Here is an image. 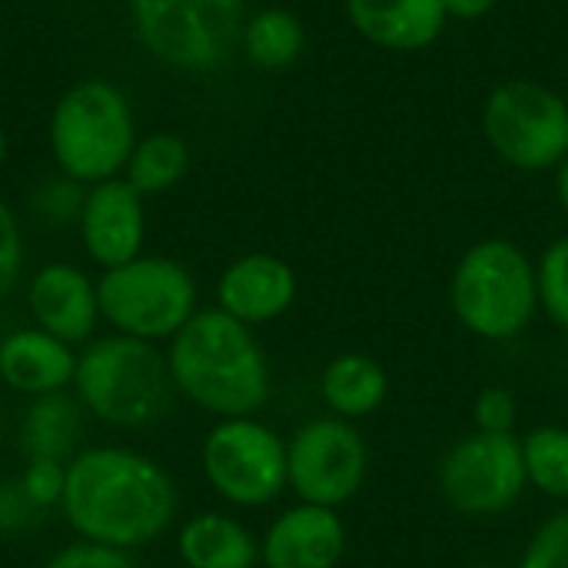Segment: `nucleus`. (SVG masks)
Here are the masks:
<instances>
[{
  "label": "nucleus",
  "instance_id": "nucleus-21",
  "mask_svg": "<svg viewBox=\"0 0 568 568\" xmlns=\"http://www.w3.org/2000/svg\"><path fill=\"white\" fill-rule=\"evenodd\" d=\"M303 43H306L303 20L286 7H266L246 17L243 40H240L243 53L263 70H283L296 63L303 53Z\"/></svg>",
  "mask_w": 568,
  "mask_h": 568
},
{
  "label": "nucleus",
  "instance_id": "nucleus-9",
  "mask_svg": "<svg viewBox=\"0 0 568 568\" xmlns=\"http://www.w3.org/2000/svg\"><path fill=\"white\" fill-rule=\"evenodd\" d=\"M200 463L210 489L243 509H260L290 486L286 443L253 416L220 419L203 439Z\"/></svg>",
  "mask_w": 568,
  "mask_h": 568
},
{
  "label": "nucleus",
  "instance_id": "nucleus-28",
  "mask_svg": "<svg viewBox=\"0 0 568 568\" xmlns=\"http://www.w3.org/2000/svg\"><path fill=\"white\" fill-rule=\"evenodd\" d=\"M40 568H140L130 552L123 549H110V546H97V542H73L57 549Z\"/></svg>",
  "mask_w": 568,
  "mask_h": 568
},
{
  "label": "nucleus",
  "instance_id": "nucleus-15",
  "mask_svg": "<svg viewBox=\"0 0 568 568\" xmlns=\"http://www.w3.org/2000/svg\"><path fill=\"white\" fill-rule=\"evenodd\" d=\"M346 552V526L336 509L300 503L266 532L260 559L266 568H336Z\"/></svg>",
  "mask_w": 568,
  "mask_h": 568
},
{
  "label": "nucleus",
  "instance_id": "nucleus-25",
  "mask_svg": "<svg viewBox=\"0 0 568 568\" xmlns=\"http://www.w3.org/2000/svg\"><path fill=\"white\" fill-rule=\"evenodd\" d=\"M519 568H568V509L536 529Z\"/></svg>",
  "mask_w": 568,
  "mask_h": 568
},
{
  "label": "nucleus",
  "instance_id": "nucleus-11",
  "mask_svg": "<svg viewBox=\"0 0 568 568\" xmlns=\"http://www.w3.org/2000/svg\"><path fill=\"white\" fill-rule=\"evenodd\" d=\"M366 469L369 449L339 416L313 419L286 443V476L300 503L336 509L359 493Z\"/></svg>",
  "mask_w": 568,
  "mask_h": 568
},
{
  "label": "nucleus",
  "instance_id": "nucleus-13",
  "mask_svg": "<svg viewBox=\"0 0 568 568\" xmlns=\"http://www.w3.org/2000/svg\"><path fill=\"white\" fill-rule=\"evenodd\" d=\"M27 310L37 329L70 346L87 343L100 323L97 283L73 263L40 266L27 283Z\"/></svg>",
  "mask_w": 568,
  "mask_h": 568
},
{
  "label": "nucleus",
  "instance_id": "nucleus-2",
  "mask_svg": "<svg viewBox=\"0 0 568 568\" xmlns=\"http://www.w3.org/2000/svg\"><path fill=\"white\" fill-rule=\"evenodd\" d=\"M166 366L173 386L220 419L253 416L270 399V363L263 346L246 323L223 310H196L170 339Z\"/></svg>",
  "mask_w": 568,
  "mask_h": 568
},
{
  "label": "nucleus",
  "instance_id": "nucleus-19",
  "mask_svg": "<svg viewBox=\"0 0 568 568\" xmlns=\"http://www.w3.org/2000/svg\"><path fill=\"white\" fill-rule=\"evenodd\" d=\"M323 403L339 416V419H366L376 409H383L389 396V376L383 363H376L366 353H343L336 356L320 379Z\"/></svg>",
  "mask_w": 568,
  "mask_h": 568
},
{
  "label": "nucleus",
  "instance_id": "nucleus-18",
  "mask_svg": "<svg viewBox=\"0 0 568 568\" xmlns=\"http://www.w3.org/2000/svg\"><path fill=\"white\" fill-rule=\"evenodd\" d=\"M176 552L186 568H253L260 562V542L253 532L223 513H200L186 519Z\"/></svg>",
  "mask_w": 568,
  "mask_h": 568
},
{
  "label": "nucleus",
  "instance_id": "nucleus-4",
  "mask_svg": "<svg viewBox=\"0 0 568 568\" xmlns=\"http://www.w3.org/2000/svg\"><path fill=\"white\" fill-rule=\"evenodd\" d=\"M47 140L67 180L90 186L116 180L136 146L133 110L110 80H80L53 103Z\"/></svg>",
  "mask_w": 568,
  "mask_h": 568
},
{
  "label": "nucleus",
  "instance_id": "nucleus-14",
  "mask_svg": "<svg viewBox=\"0 0 568 568\" xmlns=\"http://www.w3.org/2000/svg\"><path fill=\"white\" fill-rule=\"evenodd\" d=\"M296 300V273L273 253H246L233 260L216 283V310L260 326L280 320Z\"/></svg>",
  "mask_w": 568,
  "mask_h": 568
},
{
  "label": "nucleus",
  "instance_id": "nucleus-27",
  "mask_svg": "<svg viewBox=\"0 0 568 568\" xmlns=\"http://www.w3.org/2000/svg\"><path fill=\"white\" fill-rule=\"evenodd\" d=\"M473 416H476V429L479 433H513L516 419H519L516 393L506 389V386H486L476 396Z\"/></svg>",
  "mask_w": 568,
  "mask_h": 568
},
{
  "label": "nucleus",
  "instance_id": "nucleus-1",
  "mask_svg": "<svg viewBox=\"0 0 568 568\" xmlns=\"http://www.w3.org/2000/svg\"><path fill=\"white\" fill-rule=\"evenodd\" d=\"M60 513L83 542L133 552L156 542L176 519V486L150 456L97 446L67 463Z\"/></svg>",
  "mask_w": 568,
  "mask_h": 568
},
{
  "label": "nucleus",
  "instance_id": "nucleus-10",
  "mask_svg": "<svg viewBox=\"0 0 568 568\" xmlns=\"http://www.w3.org/2000/svg\"><path fill=\"white\" fill-rule=\"evenodd\" d=\"M523 443L513 433H473L459 439L439 463L443 499L473 519L503 516L526 493Z\"/></svg>",
  "mask_w": 568,
  "mask_h": 568
},
{
  "label": "nucleus",
  "instance_id": "nucleus-16",
  "mask_svg": "<svg viewBox=\"0 0 568 568\" xmlns=\"http://www.w3.org/2000/svg\"><path fill=\"white\" fill-rule=\"evenodd\" d=\"M353 30L373 47L393 53H419L446 30L443 0H346Z\"/></svg>",
  "mask_w": 568,
  "mask_h": 568
},
{
  "label": "nucleus",
  "instance_id": "nucleus-7",
  "mask_svg": "<svg viewBox=\"0 0 568 568\" xmlns=\"http://www.w3.org/2000/svg\"><path fill=\"white\" fill-rule=\"evenodd\" d=\"M100 320L143 343L173 339L196 316V280L170 256H136L97 280Z\"/></svg>",
  "mask_w": 568,
  "mask_h": 568
},
{
  "label": "nucleus",
  "instance_id": "nucleus-22",
  "mask_svg": "<svg viewBox=\"0 0 568 568\" xmlns=\"http://www.w3.org/2000/svg\"><path fill=\"white\" fill-rule=\"evenodd\" d=\"M190 170V146L183 136L176 133H150L143 140H136L123 180L140 193V196H153V193H166L173 190Z\"/></svg>",
  "mask_w": 568,
  "mask_h": 568
},
{
  "label": "nucleus",
  "instance_id": "nucleus-29",
  "mask_svg": "<svg viewBox=\"0 0 568 568\" xmlns=\"http://www.w3.org/2000/svg\"><path fill=\"white\" fill-rule=\"evenodd\" d=\"M23 273V233L13 210L0 200V296H7Z\"/></svg>",
  "mask_w": 568,
  "mask_h": 568
},
{
  "label": "nucleus",
  "instance_id": "nucleus-20",
  "mask_svg": "<svg viewBox=\"0 0 568 568\" xmlns=\"http://www.w3.org/2000/svg\"><path fill=\"white\" fill-rule=\"evenodd\" d=\"M80 399L63 393L37 396L20 423V449L27 459H53V463H70L77 453V436H80Z\"/></svg>",
  "mask_w": 568,
  "mask_h": 568
},
{
  "label": "nucleus",
  "instance_id": "nucleus-12",
  "mask_svg": "<svg viewBox=\"0 0 568 568\" xmlns=\"http://www.w3.org/2000/svg\"><path fill=\"white\" fill-rule=\"evenodd\" d=\"M80 243L87 256L103 266H123L140 256L146 236V213L143 196L126 180H103L87 190L80 200Z\"/></svg>",
  "mask_w": 568,
  "mask_h": 568
},
{
  "label": "nucleus",
  "instance_id": "nucleus-32",
  "mask_svg": "<svg viewBox=\"0 0 568 568\" xmlns=\"http://www.w3.org/2000/svg\"><path fill=\"white\" fill-rule=\"evenodd\" d=\"M556 196H559V206L566 210L568 216V156L556 166Z\"/></svg>",
  "mask_w": 568,
  "mask_h": 568
},
{
  "label": "nucleus",
  "instance_id": "nucleus-30",
  "mask_svg": "<svg viewBox=\"0 0 568 568\" xmlns=\"http://www.w3.org/2000/svg\"><path fill=\"white\" fill-rule=\"evenodd\" d=\"M43 513L27 499L20 479H7L0 483V536H13L30 529Z\"/></svg>",
  "mask_w": 568,
  "mask_h": 568
},
{
  "label": "nucleus",
  "instance_id": "nucleus-31",
  "mask_svg": "<svg viewBox=\"0 0 568 568\" xmlns=\"http://www.w3.org/2000/svg\"><path fill=\"white\" fill-rule=\"evenodd\" d=\"M499 0H443L446 13L449 17H459V20H479L486 17Z\"/></svg>",
  "mask_w": 568,
  "mask_h": 568
},
{
  "label": "nucleus",
  "instance_id": "nucleus-3",
  "mask_svg": "<svg viewBox=\"0 0 568 568\" xmlns=\"http://www.w3.org/2000/svg\"><path fill=\"white\" fill-rule=\"evenodd\" d=\"M73 386L83 409L123 429H140L163 419L176 389L166 353H160L156 343L120 333L93 339L77 356Z\"/></svg>",
  "mask_w": 568,
  "mask_h": 568
},
{
  "label": "nucleus",
  "instance_id": "nucleus-6",
  "mask_svg": "<svg viewBox=\"0 0 568 568\" xmlns=\"http://www.w3.org/2000/svg\"><path fill=\"white\" fill-rule=\"evenodd\" d=\"M140 47L183 73L220 70L243 40L246 0H130Z\"/></svg>",
  "mask_w": 568,
  "mask_h": 568
},
{
  "label": "nucleus",
  "instance_id": "nucleus-23",
  "mask_svg": "<svg viewBox=\"0 0 568 568\" xmlns=\"http://www.w3.org/2000/svg\"><path fill=\"white\" fill-rule=\"evenodd\" d=\"M523 443L526 479L552 496L568 503V429L566 426H536Z\"/></svg>",
  "mask_w": 568,
  "mask_h": 568
},
{
  "label": "nucleus",
  "instance_id": "nucleus-5",
  "mask_svg": "<svg viewBox=\"0 0 568 568\" xmlns=\"http://www.w3.org/2000/svg\"><path fill=\"white\" fill-rule=\"evenodd\" d=\"M449 303L456 320L483 339L519 336L539 310V280L532 260L509 240L473 243L449 283Z\"/></svg>",
  "mask_w": 568,
  "mask_h": 568
},
{
  "label": "nucleus",
  "instance_id": "nucleus-17",
  "mask_svg": "<svg viewBox=\"0 0 568 568\" xmlns=\"http://www.w3.org/2000/svg\"><path fill=\"white\" fill-rule=\"evenodd\" d=\"M77 353L70 343L30 326L0 339V379L30 399L73 386Z\"/></svg>",
  "mask_w": 568,
  "mask_h": 568
},
{
  "label": "nucleus",
  "instance_id": "nucleus-26",
  "mask_svg": "<svg viewBox=\"0 0 568 568\" xmlns=\"http://www.w3.org/2000/svg\"><path fill=\"white\" fill-rule=\"evenodd\" d=\"M27 499L47 513L53 506H60L63 489H67V463H53V459H27V469L17 476Z\"/></svg>",
  "mask_w": 568,
  "mask_h": 568
},
{
  "label": "nucleus",
  "instance_id": "nucleus-24",
  "mask_svg": "<svg viewBox=\"0 0 568 568\" xmlns=\"http://www.w3.org/2000/svg\"><path fill=\"white\" fill-rule=\"evenodd\" d=\"M539 280V306L549 313L552 323L568 329V236H559L546 246L542 260L536 263Z\"/></svg>",
  "mask_w": 568,
  "mask_h": 568
},
{
  "label": "nucleus",
  "instance_id": "nucleus-33",
  "mask_svg": "<svg viewBox=\"0 0 568 568\" xmlns=\"http://www.w3.org/2000/svg\"><path fill=\"white\" fill-rule=\"evenodd\" d=\"M3 160H7V136H3V130H0V166H3Z\"/></svg>",
  "mask_w": 568,
  "mask_h": 568
},
{
  "label": "nucleus",
  "instance_id": "nucleus-8",
  "mask_svg": "<svg viewBox=\"0 0 568 568\" xmlns=\"http://www.w3.org/2000/svg\"><path fill=\"white\" fill-rule=\"evenodd\" d=\"M483 133L516 170H552L568 156V103L539 80H503L483 106Z\"/></svg>",
  "mask_w": 568,
  "mask_h": 568
}]
</instances>
